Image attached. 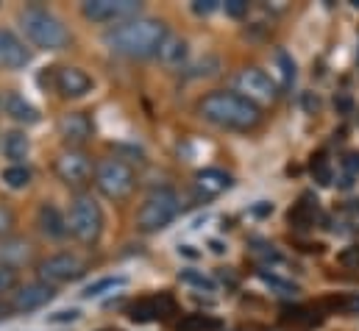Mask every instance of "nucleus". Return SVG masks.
<instances>
[{
  "label": "nucleus",
  "instance_id": "nucleus-18",
  "mask_svg": "<svg viewBox=\"0 0 359 331\" xmlns=\"http://www.w3.org/2000/svg\"><path fill=\"white\" fill-rule=\"evenodd\" d=\"M31 256H34V245L28 240H22V237H6L0 243V262L8 264V267H14V270L22 267V264H28Z\"/></svg>",
  "mask_w": 359,
  "mask_h": 331
},
{
  "label": "nucleus",
  "instance_id": "nucleus-27",
  "mask_svg": "<svg viewBox=\"0 0 359 331\" xmlns=\"http://www.w3.org/2000/svg\"><path fill=\"white\" fill-rule=\"evenodd\" d=\"M179 278L184 284H189V287H198V290H206V292H215V281L209 278V276H203V273H198V270H181Z\"/></svg>",
  "mask_w": 359,
  "mask_h": 331
},
{
  "label": "nucleus",
  "instance_id": "nucleus-5",
  "mask_svg": "<svg viewBox=\"0 0 359 331\" xmlns=\"http://www.w3.org/2000/svg\"><path fill=\"white\" fill-rule=\"evenodd\" d=\"M95 187L103 198L109 201H123L134 192L137 187V173L134 167L117 156H106L95 165Z\"/></svg>",
  "mask_w": 359,
  "mask_h": 331
},
{
  "label": "nucleus",
  "instance_id": "nucleus-20",
  "mask_svg": "<svg viewBox=\"0 0 359 331\" xmlns=\"http://www.w3.org/2000/svg\"><path fill=\"white\" fill-rule=\"evenodd\" d=\"M156 56H159V62L165 67H181L184 59H187V39H181L176 34H168V39L162 42Z\"/></svg>",
  "mask_w": 359,
  "mask_h": 331
},
{
  "label": "nucleus",
  "instance_id": "nucleus-34",
  "mask_svg": "<svg viewBox=\"0 0 359 331\" xmlns=\"http://www.w3.org/2000/svg\"><path fill=\"white\" fill-rule=\"evenodd\" d=\"M223 8H226L229 17H243V14L248 11V3H245V0H226Z\"/></svg>",
  "mask_w": 359,
  "mask_h": 331
},
{
  "label": "nucleus",
  "instance_id": "nucleus-37",
  "mask_svg": "<svg viewBox=\"0 0 359 331\" xmlns=\"http://www.w3.org/2000/svg\"><path fill=\"white\" fill-rule=\"evenodd\" d=\"M270 212H273V203H268V201H259V203L251 209V215H257V217H268Z\"/></svg>",
  "mask_w": 359,
  "mask_h": 331
},
{
  "label": "nucleus",
  "instance_id": "nucleus-42",
  "mask_svg": "<svg viewBox=\"0 0 359 331\" xmlns=\"http://www.w3.org/2000/svg\"><path fill=\"white\" fill-rule=\"evenodd\" d=\"M354 6H357V8H359V0H354Z\"/></svg>",
  "mask_w": 359,
  "mask_h": 331
},
{
  "label": "nucleus",
  "instance_id": "nucleus-32",
  "mask_svg": "<svg viewBox=\"0 0 359 331\" xmlns=\"http://www.w3.org/2000/svg\"><path fill=\"white\" fill-rule=\"evenodd\" d=\"M337 262L346 264V267H359V245H351V248L340 250Z\"/></svg>",
  "mask_w": 359,
  "mask_h": 331
},
{
  "label": "nucleus",
  "instance_id": "nucleus-21",
  "mask_svg": "<svg viewBox=\"0 0 359 331\" xmlns=\"http://www.w3.org/2000/svg\"><path fill=\"white\" fill-rule=\"evenodd\" d=\"M28 151H31V140L22 131H8L3 137V154L14 165H22V159H28Z\"/></svg>",
  "mask_w": 359,
  "mask_h": 331
},
{
  "label": "nucleus",
  "instance_id": "nucleus-4",
  "mask_svg": "<svg viewBox=\"0 0 359 331\" xmlns=\"http://www.w3.org/2000/svg\"><path fill=\"white\" fill-rule=\"evenodd\" d=\"M181 212V201L179 195L170 189V187H159L154 189L142 206L137 209V229L145 231V234H154V231H162L165 226H170Z\"/></svg>",
  "mask_w": 359,
  "mask_h": 331
},
{
  "label": "nucleus",
  "instance_id": "nucleus-15",
  "mask_svg": "<svg viewBox=\"0 0 359 331\" xmlns=\"http://www.w3.org/2000/svg\"><path fill=\"white\" fill-rule=\"evenodd\" d=\"M173 309H176V304H173V298H168V295L142 298V301H137V304L128 306V318H131L134 323H151V320H156V318L170 315Z\"/></svg>",
  "mask_w": 359,
  "mask_h": 331
},
{
  "label": "nucleus",
  "instance_id": "nucleus-17",
  "mask_svg": "<svg viewBox=\"0 0 359 331\" xmlns=\"http://www.w3.org/2000/svg\"><path fill=\"white\" fill-rule=\"evenodd\" d=\"M0 109H3L11 120H17V123H22V126L39 123V112H36L20 92H3V95H0Z\"/></svg>",
  "mask_w": 359,
  "mask_h": 331
},
{
  "label": "nucleus",
  "instance_id": "nucleus-3",
  "mask_svg": "<svg viewBox=\"0 0 359 331\" xmlns=\"http://www.w3.org/2000/svg\"><path fill=\"white\" fill-rule=\"evenodd\" d=\"M17 20H20V28L25 34V39L31 45H36L39 50L56 53V50L70 48V42H73V36L65 28V22L53 11H48L45 6H36V3L34 6H25L17 14Z\"/></svg>",
  "mask_w": 359,
  "mask_h": 331
},
{
  "label": "nucleus",
  "instance_id": "nucleus-25",
  "mask_svg": "<svg viewBox=\"0 0 359 331\" xmlns=\"http://www.w3.org/2000/svg\"><path fill=\"white\" fill-rule=\"evenodd\" d=\"M309 173H312V178H315L320 187H329V184L334 181V175H332V165H329L326 154H315V156H312V162H309Z\"/></svg>",
  "mask_w": 359,
  "mask_h": 331
},
{
  "label": "nucleus",
  "instance_id": "nucleus-19",
  "mask_svg": "<svg viewBox=\"0 0 359 331\" xmlns=\"http://www.w3.org/2000/svg\"><path fill=\"white\" fill-rule=\"evenodd\" d=\"M195 184H198V189L203 195H220V192H226L231 187V175L217 170V167H206V170H201L195 175Z\"/></svg>",
  "mask_w": 359,
  "mask_h": 331
},
{
  "label": "nucleus",
  "instance_id": "nucleus-7",
  "mask_svg": "<svg viewBox=\"0 0 359 331\" xmlns=\"http://www.w3.org/2000/svg\"><path fill=\"white\" fill-rule=\"evenodd\" d=\"M142 11V3L137 0H87L81 3V14L90 22H128L137 20Z\"/></svg>",
  "mask_w": 359,
  "mask_h": 331
},
{
  "label": "nucleus",
  "instance_id": "nucleus-11",
  "mask_svg": "<svg viewBox=\"0 0 359 331\" xmlns=\"http://www.w3.org/2000/svg\"><path fill=\"white\" fill-rule=\"evenodd\" d=\"M31 65L28 45L8 28H0V67L3 70H25Z\"/></svg>",
  "mask_w": 359,
  "mask_h": 331
},
{
  "label": "nucleus",
  "instance_id": "nucleus-40",
  "mask_svg": "<svg viewBox=\"0 0 359 331\" xmlns=\"http://www.w3.org/2000/svg\"><path fill=\"white\" fill-rule=\"evenodd\" d=\"M209 248H212V253H223V243H217V240H212V243H209Z\"/></svg>",
  "mask_w": 359,
  "mask_h": 331
},
{
  "label": "nucleus",
  "instance_id": "nucleus-33",
  "mask_svg": "<svg viewBox=\"0 0 359 331\" xmlns=\"http://www.w3.org/2000/svg\"><path fill=\"white\" fill-rule=\"evenodd\" d=\"M215 8H220L217 0H195V3H192V11H195L198 17H206V14H212Z\"/></svg>",
  "mask_w": 359,
  "mask_h": 331
},
{
  "label": "nucleus",
  "instance_id": "nucleus-38",
  "mask_svg": "<svg viewBox=\"0 0 359 331\" xmlns=\"http://www.w3.org/2000/svg\"><path fill=\"white\" fill-rule=\"evenodd\" d=\"M334 106H337L343 114H348V112H351V97H348V95H340V97H334Z\"/></svg>",
  "mask_w": 359,
  "mask_h": 331
},
{
  "label": "nucleus",
  "instance_id": "nucleus-13",
  "mask_svg": "<svg viewBox=\"0 0 359 331\" xmlns=\"http://www.w3.org/2000/svg\"><path fill=\"white\" fill-rule=\"evenodd\" d=\"M59 137L65 140L67 148H81L92 140V120L84 112H67L59 117Z\"/></svg>",
  "mask_w": 359,
  "mask_h": 331
},
{
  "label": "nucleus",
  "instance_id": "nucleus-10",
  "mask_svg": "<svg viewBox=\"0 0 359 331\" xmlns=\"http://www.w3.org/2000/svg\"><path fill=\"white\" fill-rule=\"evenodd\" d=\"M237 89H240V95L243 97H248L251 103H270V100H276V83L270 79L268 73H262V70H257V67H248V70H243L240 76H237Z\"/></svg>",
  "mask_w": 359,
  "mask_h": 331
},
{
  "label": "nucleus",
  "instance_id": "nucleus-41",
  "mask_svg": "<svg viewBox=\"0 0 359 331\" xmlns=\"http://www.w3.org/2000/svg\"><path fill=\"white\" fill-rule=\"evenodd\" d=\"M348 309H354V312H359V295H354V298H348Z\"/></svg>",
  "mask_w": 359,
  "mask_h": 331
},
{
  "label": "nucleus",
  "instance_id": "nucleus-8",
  "mask_svg": "<svg viewBox=\"0 0 359 331\" xmlns=\"http://www.w3.org/2000/svg\"><path fill=\"white\" fill-rule=\"evenodd\" d=\"M53 170H56L59 181H65L67 187H84L92 175H95L92 156L84 154L81 148H65V151L56 156Z\"/></svg>",
  "mask_w": 359,
  "mask_h": 331
},
{
  "label": "nucleus",
  "instance_id": "nucleus-31",
  "mask_svg": "<svg viewBox=\"0 0 359 331\" xmlns=\"http://www.w3.org/2000/svg\"><path fill=\"white\" fill-rule=\"evenodd\" d=\"M14 229V212L6 206V203H0V237L6 240V234Z\"/></svg>",
  "mask_w": 359,
  "mask_h": 331
},
{
  "label": "nucleus",
  "instance_id": "nucleus-24",
  "mask_svg": "<svg viewBox=\"0 0 359 331\" xmlns=\"http://www.w3.org/2000/svg\"><path fill=\"white\" fill-rule=\"evenodd\" d=\"M220 323L209 315H187L184 320H179L176 331H217Z\"/></svg>",
  "mask_w": 359,
  "mask_h": 331
},
{
  "label": "nucleus",
  "instance_id": "nucleus-39",
  "mask_svg": "<svg viewBox=\"0 0 359 331\" xmlns=\"http://www.w3.org/2000/svg\"><path fill=\"white\" fill-rule=\"evenodd\" d=\"M304 109H306V112H315V109H318V97H315L312 92H304Z\"/></svg>",
  "mask_w": 359,
  "mask_h": 331
},
{
  "label": "nucleus",
  "instance_id": "nucleus-2",
  "mask_svg": "<svg viewBox=\"0 0 359 331\" xmlns=\"http://www.w3.org/2000/svg\"><path fill=\"white\" fill-rule=\"evenodd\" d=\"M198 114L226 131H251L262 123V109L257 103H251L248 97H243L240 92H209L198 100Z\"/></svg>",
  "mask_w": 359,
  "mask_h": 331
},
{
  "label": "nucleus",
  "instance_id": "nucleus-14",
  "mask_svg": "<svg viewBox=\"0 0 359 331\" xmlns=\"http://www.w3.org/2000/svg\"><path fill=\"white\" fill-rule=\"evenodd\" d=\"M53 83L59 89L62 97H84L92 89V79L81 70V67H56V76H53Z\"/></svg>",
  "mask_w": 359,
  "mask_h": 331
},
{
  "label": "nucleus",
  "instance_id": "nucleus-16",
  "mask_svg": "<svg viewBox=\"0 0 359 331\" xmlns=\"http://www.w3.org/2000/svg\"><path fill=\"white\" fill-rule=\"evenodd\" d=\"M36 226L48 240H65L70 234L67 229V217L53 206V203H42L36 212Z\"/></svg>",
  "mask_w": 359,
  "mask_h": 331
},
{
  "label": "nucleus",
  "instance_id": "nucleus-9",
  "mask_svg": "<svg viewBox=\"0 0 359 331\" xmlns=\"http://www.w3.org/2000/svg\"><path fill=\"white\" fill-rule=\"evenodd\" d=\"M36 276H39V281H45L50 287L67 284V281H76L79 276H84V262L76 253H53L36 264Z\"/></svg>",
  "mask_w": 359,
  "mask_h": 331
},
{
  "label": "nucleus",
  "instance_id": "nucleus-22",
  "mask_svg": "<svg viewBox=\"0 0 359 331\" xmlns=\"http://www.w3.org/2000/svg\"><path fill=\"white\" fill-rule=\"evenodd\" d=\"M315 212H318V206H315V203H309V198H304V201H298V203L290 209L287 220H290V226H292V229L306 231V229L315 223Z\"/></svg>",
  "mask_w": 359,
  "mask_h": 331
},
{
  "label": "nucleus",
  "instance_id": "nucleus-29",
  "mask_svg": "<svg viewBox=\"0 0 359 331\" xmlns=\"http://www.w3.org/2000/svg\"><path fill=\"white\" fill-rule=\"evenodd\" d=\"M123 284H126V278H100V281H95L84 290V298H95V295H100L106 290H114V287H123Z\"/></svg>",
  "mask_w": 359,
  "mask_h": 331
},
{
  "label": "nucleus",
  "instance_id": "nucleus-30",
  "mask_svg": "<svg viewBox=\"0 0 359 331\" xmlns=\"http://www.w3.org/2000/svg\"><path fill=\"white\" fill-rule=\"evenodd\" d=\"M17 281H20L17 270L0 262V292H11V290H17Z\"/></svg>",
  "mask_w": 359,
  "mask_h": 331
},
{
  "label": "nucleus",
  "instance_id": "nucleus-35",
  "mask_svg": "<svg viewBox=\"0 0 359 331\" xmlns=\"http://www.w3.org/2000/svg\"><path fill=\"white\" fill-rule=\"evenodd\" d=\"M343 167H346V173L354 178V175H359V154L354 151V154H346V159H343Z\"/></svg>",
  "mask_w": 359,
  "mask_h": 331
},
{
  "label": "nucleus",
  "instance_id": "nucleus-6",
  "mask_svg": "<svg viewBox=\"0 0 359 331\" xmlns=\"http://www.w3.org/2000/svg\"><path fill=\"white\" fill-rule=\"evenodd\" d=\"M67 229L84 245H95L100 240V234H103V209L97 206V201L92 195L73 198L70 215H67Z\"/></svg>",
  "mask_w": 359,
  "mask_h": 331
},
{
  "label": "nucleus",
  "instance_id": "nucleus-36",
  "mask_svg": "<svg viewBox=\"0 0 359 331\" xmlns=\"http://www.w3.org/2000/svg\"><path fill=\"white\" fill-rule=\"evenodd\" d=\"M76 318H79V312H76V309H65V312L50 315V320H53V323H70V320H76Z\"/></svg>",
  "mask_w": 359,
  "mask_h": 331
},
{
  "label": "nucleus",
  "instance_id": "nucleus-12",
  "mask_svg": "<svg viewBox=\"0 0 359 331\" xmlns=\"http://www.w3.org/2000/svg\"><path fill=\"white\" fill-rule=\"evenodd\" d=\"M53 295H56V287H50V284H45V281H34V284H25V287H20L17 292H14V298H11V309L14 312H36V309H42L45 304H50L53 301Z\"/></svg>",
  "mask_w": 359,
  "mask_h": 331
},
{
  "label": "nucleus",
  "instance_id": "nucleus-28",
  "mask_svg": "<svg viewBox=\"0 0 359 331\" xmlns=\"http://www.w3.org/2000/svg\"><path fill=\"white\" fill-rule=\"evenodd\" d=\"M259 278L268 284V287H273V290H278L281 295H295L298 292V287L292 284V281H284V278H278V276H273V273H268V270H259Z\"/></svg>",
  "mask_w": 359,
  "mask_h": 331
},
{
  "label": "nucleus",
  "instance_id": "nucleus-1",
  "mask_svg": "<svg viewBox=\"0 0 359 331\" xmlns=\"http://www.w3.org/2000/svg\"><path fill=\"white\" fill-rule=\"evenodd\" d=\"M168 25L154 17H137L128 22H120L103 34V45L126 59H151L159 53L162 42L168 39Z\"/></svg>",
  "mask_w": 359,
  "mask_h": 331
},
{
  "label": "nucleus",
  "instance_id": "nucleus-23",
  "mask_svg": "<svg viewBox=\"0 0 359 331\" xmlns=\"http://www.w3.org/2000/svg\"><path fill=\"white\" fill-rule=\"evenodd\" d=\"M273 59H276V67H278V76H281V86L290 89V86L295 83V76H298V73H295V59H292L284 48H278Z\"/></svg>",
  "mask_w": 359,
  "mask_h": 331
},
{
  "label": "nucleus",
  "instance_id": "nucleus-26",
  "mask_svg": "<svg viewBox=\"0 0 359 331\" xmlns=\"http://www.w3.org/2000/svg\"><path fill=\"white\" fill-rule=\"evenodd\" d=\"M3 184L11 187V189H22L31 184V170L25 165H11L3 170Z\"/></svg>",
  "mask_w": 359,
  "mask_h": 331
}]
</instances>
